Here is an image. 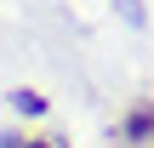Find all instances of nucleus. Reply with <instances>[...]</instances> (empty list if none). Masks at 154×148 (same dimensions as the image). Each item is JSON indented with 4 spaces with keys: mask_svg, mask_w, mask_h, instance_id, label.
<instances>
[{
    "mask_svg": "<svg viewBox=\"0 0 154 148\" xmlns=\"http://www.w3.org/2000/svg\"><path fill=\"white\" fill-rule=\"evenodd\" d=\"M149 137H154V103H137V108L126 114V125H120V143L137 148V143H149Z\"/></svg>",
    "mask_w": 154,
    "mask_h": 148,
    "instance_id": "f257e3e1",
    "label": "nucleus"
},
{
    "mask_svg": "<svg viewBox=\"0 0 154 148\" xmlns=\"http://www.w3.org/2000/svg\"><path fill=\"white\" fill-rule=\"evenodd\" d=\"M0 148H69V143L63 137H17L11 131V137H0Z\"/></svg>",
    "mask_w": 154,
    "mask_h": 148,
    "instance_id": "f03ea898",
    "label": "nucleus"
},
{
    "mask_svg": "<svg viewBox=\"0 0 154 148\" xmlns=\"http://www.w3.org/2000/svg\"><path fill=\"white\" fill-rule=\"evenodd\" d=\"M11 108L17 114H46V97L40 91H11Z\"/></svg>",
    "mask_w": 154,
    "mask_h": 148,
    "instance_id": "7ed1b4c3",
    "label": "nucleus"
},
{
    "mask_svg": "<svg viewBox=\"0 0 154 148\" xmlns=\"http://www.w3.org/2000/svg\"><path fill=\"white\" fill-rule=\"evenodd\" d=\"M114 6H120V17H126L131 29H143V23H149V11H143V0H114Z\"/></svg>",
    "mask_w": 154,
    "mask_h": 148,
    "instance_id": "20e7f679",
    "label": "nucleus"
}]
</instances>
